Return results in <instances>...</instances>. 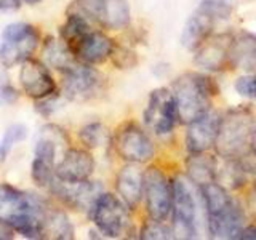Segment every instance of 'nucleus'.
Returning <instances> with one entry per match:
<instances>
[{
	"instance_id": "obj_1",
	"label": "nucleus",
	"mask_w": 256,
	"mask_h": 240,
	"mask_svg": "<svg viewBox=\"0 0 256 240\" xmlns=\"http://www.w3.org/2000/svg\"><path fill=\"white\" fill-rule=\"evenodd\" d=\"M48 204L36 194H26L0 182V221L26 238H40V222Z\"/></svg>"
},
{
	"instance_id": "obj_2",
	"label": "nucleus",
	"mask_w": 256,
	"mask_h": 240,
	"mask_svg": "<svg viewBox=\"0 0 256 240\" xmlns=\"http://www.w3.org/2000/svg\"><path fill=\"white\" fill-rule=\"evenodd\" d=\"M254 118L250 109L234 108L221 117L214 148L226 160L244 158L252 150Z\"/></svg>"
},
{
	"instance_id": "obj_3",
	"label": "nucleus",
	"mask_w": 256,
	"mask_h": 240,
	"mask_svg": "<svg viewBox=\"0 0 256 240\" xmlns=\"http://www.w3.org/2000/svg\"><path fill=\"white\" fill-rule=\"evenodd\" d=\"M214 94V85L208 77L188 72L173 84V96L178 106L180 122L190 124L192 120L210 110Z\"/></svg>"
},
{
	"instance_id": "obj_4",
	"label": "nucleus",
	"mask_w": 256,
	"mask_h": 240,
	"mask_svg": "<svg viewBox=\"0 0 256 240\" xmlns=\"http://www.w3.org/2000/svg\"><path fill=\"white\" fill-rule=\"evenodd\" d=\"M173 222H174V236L182 238H196L202 234L204 214L200 204V197L194 188V182L188 181V178L176 176L173 181Z\"/></svg>"
},
{
	"instance_id": "obj_5",
	"label": "nucleus",
	"mask_w": 256,
	"mask_h": 240,
	"mask_svg": "<svg viewBox=\"0 0 256 240\" xmlns=\"http://www.w3.org/2000/svg\"><path fill=\"white\" fill-rule=\"evenodd\" d=\"M230 5L224 0H204L198 8L190 14L181 32V45L186 50L194 52L212 36L216 21L228 20Z\"/></svg>"
},
{
	"instance_id": "obj_6",
	"label": "nucleus",
	"mask_w": 256,
	"mask_h": 240,
	"mask_svg": "<svg viewBox=\"0 0 256 240\" xmlns=\"http://www.w3.org/2000/svg\"><path fill=\"white\" fill-rule=\"evenodd\" d=\"M69 13L80 14L86 21L98 22L110 30L124 29L130 22V6L126 0H74Z\"/></svg>"
},
{
	"instance_id": "obj_7",
	"label": "nucleus",
	"mask_w": 256,
	"mask_h": 240,
	"mask_svg": "<svg viewBox=\"0 0 256 240\" xmlns=\"http://www.w3.org/2000/svg\"><path fill=\"white\" fill-rule=\"evenodd\" d=\"M2 38L0 61L5 68H13L14 64L30 58L38 45L40 36L34 26H29L26 22H14L8 24L4 29Z\"/></svg>"
},
{
	"instance_id": "obj_8",
	"label": "nucleus",
	"mask_w": 256,
	"mask_h": 240,
	"mask_svg": "<svg viewBox=\"0 0 256 240\" xmlns=\"http://www.w3.org/2000/svg\"><path fill=\"white\" fill-rule=\"evenodd\" d=\"M128 210L130 208L122 198L102 192L88 214L106 237H120L130 224Z\"/></svg>"
},
{
	"instance_id": "obj_9",
	"label": "nucleus",
	"mask_w": 256,
	"mask_h": 240,
	"mask_svg": "<svg viewBox=\"0 0 256 240\" xmlns=\"http://www.w3.org/2000/svg\"><path fill=\"white\" fill-rule=\"evenodd\" d=\"M144 197L150 220L165 221L173 208V186L166 176L152 166L144 172Z\"/></svg>"
},
{
	"instance_id": "obj_10",
	"label": "nucleus",
	"mask_w": 256,
	"mask_h": 240,
	"mask_svg": "<svg viewBox=\"0 0 256 240\" xmlns=\"http://www.w3.org/2000/svg\"><path fill=\"white\" fill-rule=\"evenodd\" d=\"M144 122L149 130L157 134H168L180 122L178 106H176L173 92L168 88H157L150 93L146 110H144Z\"/></svg>"
},
{
	"instance_id": "obj_11",
	"label": "nucleus",
	"mask_w": 256,
	"mask_h": 240,
	"mask_svg": "<svg viewBox=\"0 0 256 240\" xmlns=\"http://www.w3.org/2000/svg\"><path fill=\"white\" fill-rule=\"evenodd\" d=\"M50 189L64 205H69L74 210H82L86 213L92 212L96 200L102 194L101 184L98 182H92L88 180L64 181L60 180L56 174L50 184Z\"/></svg>"
},
{
	"instance_id": "obj_12",
	"label": "nucleus",
	"mask_w": 256,
	"mask_h": 240,
	"mask_svg": "<svg viewBox=\"0 0 256 240\" xmlns=\"http://www.w3.org/2000/svg\"><path fill=\"white\" fill-rule=\"evenodd\" d=\"M117 154L130 164H146L154 157V144L148 133L136 124H125L116 134Z\"/></svg>"
},
{
	"instance_id": "obj_13",
	"label": "nucleus",
	"mask_w": 256,
	"mask_h": 240,
	"mask_svg": "<svg viewBox=\"0 0 256 240\" xmlns=\"http://www.w3.org/2000/svg\"><path fill=\"white\" fill-rule=\"evenodd\" d=\"M208 232L214 238H238L245 229V214L234 198L206 213Z\"/></svg>"
},
{
	"instance_id": "obj_14",
	"label": "nucleus",
	"mask_w": 256,
	"mask_h": 240,
	"mask_svg": "<svg viewBox=\"0 0 256 240\" xmlns=\"http://www.w3.org/2000/svg\"><path fill=\"white\" fill-rule=\"evenodd\" d=\"M101 76L98 70L88 68L86 64H76L66 70L62 82V93L70 101H84L100 90Z\"/></svg>"
},
{
	"instance_id": "obj_15",
	"label": "nucleus",
	"mask_w": 256,
	"mask_h": 240,
	"mask_svg": "<svg viewBox=\"0 0 256 240\" xmlns=\"http://www.w3.org/2000/svg\"><path fill=\"white\" fill-rule=\"evenodd\" d=\"M20 82L22 85V90L28 96L34 100H42L54 93V80L50 76L48 69L37 60L28 58L22 61L21 72H20Z\"/></svg>"
},
{
	"instance_id": "obj_16",
	"label": "nucleus",
	"mask_w": 256,
	"mask_h": 240,
	"mask_svg": "<svg viewBox=\"0 0 256 240\" xmlns=\"http://www.w3.org/2000/svg\"><path fill=\"white\" fill-rule=\"evenodd\" d=\"M221 116L218 112H210L200 116L189 124L186 133V149L189 152H206L214 148Z\"/></svg>"
},
{
	"instance_id": "obj_17",
	"label": "nucleus",
	"mask_w": 256,
	"mask_h": 240,
	"mask_svg": "<svg viewBox=\"0 0 256 240\" xmlns=\"http://www.w3.org/2000/svg\"><path fill=\"white\" fill-rule=\"evenodd\" d=\"M112 46H114V42L106 34L90 30L80 40H77L70 50L77 60L85 64H101L110 56Z\"/></svg>"
},
{
	"instance_id": "obj_18",
	"label": "nucleus",
	"mask_w": 256,
	"mask_h": 240,
	"mask_svg": "<svg viewBox=\"0 0 256 240\" xmlns=\"http://www.w3.org/2000/svg\"><path fill=\"white\" fill-rule=\"evenodd\" d=\"M230 36L216 34L210 36L205 42L197 48L196 64L206 70H221L226 64H229V46Z\"/></svg>"
},
{
	"instance_id": "obj_19",
	"label": "nucleus",
	"mask_w": 256,
	"mask_h": 240,
	"mask_svg": "<svg viewBox=\"0 0 256 240\" xmlns=\"http://www.w3.org/2000/svg\"><path fill=\"white\" fill-rule=\"evenodd\" d=\"M94 160L90 152L84 149H69L54 168V174L64 181H84L92 176Z\"/></svg>"
},
{
	"instance_id": "obj_20",
	"label": "nucleus",
	"mask_w": 256,
	"mask_h": 240,
	"mask_svg": "<svg viewBox=\"0 0 256 240\" xmlns=\"http://www.w3.org/2000/svg\"><path fill=\"white\" fill-rule=\"evenodd\" d=\"M116 188L128 208L138 206L144 194V172L140 170L138 164H130L120 170Z\"/></svg>"
},
{
	"instance_id": "obj_21",
	"label": "nucleus",
	"mask_w": 256,
	"mask_h": 240,
	"mask_svg": "<svg viewBox=\"0 0 256 240\" xmlns=\"http://www.w3.org/2000/svg\"><path fill=\"white\" fill-rule=\"evenodd\" d=\"M229 64L248 72H256V36L244 32L230 40Z\"/></svg>"
},
{
	"instance_id": "obj_22",
	"label": "nucleus",
	"mask_w": 256,
	"mask_h": 240,
	"mask_svg": "<svg viewBox=\"0 0 256 240\" xmlns=\"http://www.w3.org/2000/svg\"><path fill=\"white\" fill-rule=\"evenodd\" d=\"M40 238H74V226H72L68 214L61 210H54L48 205L44 213L42 222H40Z\"/></svg>"
},
{
	"instance_id": "obj_23",
	"label": "nucleus",
	"mask_w": 256,
	"mask_h": 240,
	"mask_svg": "<svg viewBox=\"0 0 256 240\" xmlns=\"http://www.w3.org/2000/svg\"><path fill=\"white\" fill-rule=\"evenodd\" d=\"M186 168L189 180L197 186L212 182L218 176L216 158L205 154V152H190V156L186 158Z\"/></svg>"
},
{
	"instance_id": "obj_24",
	"label": "nucleus",
	"mask_w": 256,
	"mask_h": 240,
	"mask_svg": "<svg viewBox=\"0 0 256 240\" xmlns=\"http://www.w3.org/2000/svg\"><path fill=\"white\" fill-rule=\"evenodd\" d=\"M45 58L48 61V64L53 68H56L58 70L66 72L70 68H74L77 61H76V56L72 53L70 48L66 45V42H60V40H53L50 38L48 42L45 44Z\"/></svg>"
},
{
	"instance_id": "obj_25",
	"label": "nucleus",
	"mask_w": 256,
	"mask_h": 240,
	"mask_svg": "<svg viewBox=\"0 0 256 240\" xmlns=\"http://www.w3.org/2000/svg\"><path fill=\"white\" fill-rule=\"evenodd\" d=\"M90 21H86L85 18H82L80 14H76V13H68V18H66V22L62 24L61 28V37L62 40L66 42V45L69 48H72L77 40L82 38L86 32H90Z\"/></svg>"
},
{
	"instance_id": "obj_26",
	"label": "nucleus",
	"mask_w": 256,
	"mask_h": 240,
	"mask_svg": "<svg viewBox=\"0 0 256 240\" xmlns=\"http://www.w3.org/2000/svg\"><path fill=\"white\" fill-rule=\"evenodd\" d=\"M78 138L86 148H100L108 141V128L102 124H88L78 132Z\"/></svg>"
},
{
	"instance_id": "obj_27",
	"label": "nucleus",
	"mask_w": 256,
	"mask_h": 240,
	"mask_svg": "<svg viewBox=\"0 0 256 240\" xmlns=\"http://www.w3.org/2000/svg\"><path fill=\"white\" fill-rule=\"evenodd\" d=\"M54 178V162L50 160L34 157L32 162V180L40 188H50Z\"/></svg>"
},
{
	"instance_id": "obj_28",
	"label": "nucleus",
	"mask_w": 256,
	"mask_h": 240,
	"mask_svg": "<svg viewBox=\"0 0 256 240\" xmlns=\"http://www.w3.org/2000/svg\"><path fill=\"white\" fill-rule=\"evenodd\" d=\"M26 136H28V130H26V126L21 125V124L12 125L10 128H8L4 134V140L0 141V164L6 158L8 152L12 150V148L14 146V144L22 141Z\"/></svg>"
},
{
	"instance_id": "obj_29",
	"label": "nucleus",
	"mask_w": 256,
	"mask_h": 240,
	"mask_svg": "<svg viewBox=\"0 0 256 240\" xmlns=\"http://www.w3.org/2000/svg\"><path fill=\"white\" fill-rule=\"evenodd\" d=\"M109 58L112 60V62L116 64V68L118 69H128L133 68L136 62H138V58H136V53L132 52L130 48L122 46V45H114L112 46V52Z\"/></svg>"
},
{
	"instance_id": "obj_30",
	"label": "nucleus",
	"mask_w": 256,
	"mask_h": 240,
	"mask_svg": "<svg viewBox=\"0 0 256 240\" xmlns=\"http://www.w3.org/2000/svg\"><path fill=\"white\" fill-rule=\"evenodd\" d=\"M174 232L166 228L164 221H156L150 220L149 222H146L141 229V238H172Z\"/></svg>"
},
{
	"instance_id": "obj_31",
	"label": "nucleus",
	"mask_w": 256,
	"mask_h": 240,
	"mask_svg": "<svg viewBox=\"0 0 256 240\" xmlns=\"http://www.w3.org/2000/svg\"><path fill=\"white\" fill-rule=\"evenodd\" d=\"M236 92L238 94L245 96V98H250V100L256 101V74L238 77L236 80Z\"/></svg>"
},
{
	"instance_id": "obj_32",
	"label": "nucleus",
	"mask_w": 256,
	"mask_h": 240,
	"mask_svg": "<svg viewBox=\"0 0 256 240\" xmlns=\"http://www.w3.org/2000/svg\"><path fill=\"white\" fill-rule=\"evenodd\" d=\"M16 98H18V92H16L10 84H2V85H0V101L10 104Z\"/></svg>"
},
{
	"instance_id": "obj_33",
	"label": "nucleus",
	"mask_w": 256,
	"mask_h": 240,
	"mask_svg": "<svg viewBox=\"0 0 256 240\" xmlns=\"http://www.w3.org/2000/svg\"><path fill=\"white\" fill-rule=\"evenodd\" d=\"M37 110L44 116H50L54 110V98L53 96L50 94V96H46V98H42V102L37 104Z\"/></svg>"
},
{
	"instance_id": "obj_34",
	"label": "nucleus",
	"mask_w": 256,
	"mask_h": 240,
	"mask_svg": "<svg viewBox=\"0 0 256 240\" xmlns=\"http://www.w3.org/2000/svg\"><path fill=\"white\" fill-rule=\"evenodd\" d=\"M14 236V229L4 221H0V240H10Z\"/></svg>"
},
{
	"instance_id": "obj_35",
	"label": "nucleus",
	"mask_w": 256,
	"mask_h": 240,
	"mask_svg": "<svg viewBox=\"0 0 256 240\" xmlns=\"http://www.w3.org/2000/svg\"><path fill=\"white\" fill-rule=\"evenodd\" d=\"M20 0H0V10H18Z\"/></svg>"
},
{
	"instance_id": "obj_36",
	"label": "nucleus",
	"mask_w": 256,
	"mask_h": 240,
	"mask_svg": "<svg viewBox=\"0 0 256 240\" xmlns=\"http://www.w3.org/2000/svg\"><path fill=\"white\" fill-rule=\"evenodd\" d=\"M238 238H256V226L244 229L242 234L238 236Z\"/></svg>"
},
{
	"instance_id": "obj_37",
	"label": "nucleus",
	"mask_w": 256,
	"mask_h": 240,
	"mask_svg": "<svg viewBox=\"0 0 256 240\" xmlns=\"http://www.w3.org/2000/svg\"><path fill=\"white\" fill-rule=\"evenodd\" d=\"M252 150H253V154L256 156V128H254V132H253V140H252Z\"/></svg>"
},
{
	"instance_id": "obj_38",
	"label": "nucleus",
	"mask_w": 256,
	"mask_h": 240,
	"mask_svg": "<svg viewBox=\"0 0 256 240\" xmlns=\"http://www.w3.org/2000/svg\"><path fill=\"white\" fill-rule=\"evenodd\" d=\"M24 4H28V5H36V4H38L40 0H22Z\"/></svg>"
},
{
	"instance_id": "obj_39",
	"label": "nucleus",
	"mask_w": 256,
	"mask_h": 240,
	"mask_svg": "<svg viewBox=\"0 0 256 240\" xmlns=\"http://www.w3.org/2000/svg\"><path fill=\"white\" fill-rule=\"evenodd\" d=\"M254 190H256V180H254Z\"/></svg>"
}]
</instances>
